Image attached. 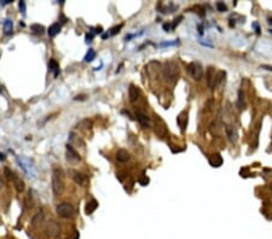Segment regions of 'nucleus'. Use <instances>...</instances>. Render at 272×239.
Returning <instances> with one entry per match:
<instances>
[{"mask_svg": "<svg viewBox=\"0 0 272 239\" xmlns=\"http://www.w3.org/2000/svg\"><path fill=\"white\" fill-rule=\"evenodd\" d=\"M43 220H44V214H43V211H39V213L35 215V216L33 217V221H31V224H33L34 226H36V225H39V224H41Z\"/></svg>", "mask_w": 272, "mask_h": 239, "instance_id": "23", "label": "nucleus"}, {"mask_svg": "<svg viewBox=\"0 0 272 239\" xmlns=\"http://www.w3.org/2000/svg\"><path fill=\"white\" fill-rule=\"evenodd\" d=\"M135 116H137V119L143 127H145V128L150 127V118L145 114L140 113V111H137V113H135Z\"/></svg>", "mask_w": 272, "mask_h": 239, "instance_id": "11", "label": "nucleus"}, {"mask_svg": "<svg viewBox=\"0 0 272 239\" xmlns=\"http://www.w3.org/2000/svg\"><path fill=\"white\" fill-rule=\"evenodd\" d=\"M225 131H226V134H227V137H229V140L232 141V142H235V141L237 140V134H236V131L234 129V127L230 126V124H227V126L225 127Z\"/></svg>", "mask_w": 272, "mask_h": 239, "instance_id": "14", "label": "nucleus"}, {"mask_svg": "<svg viewBox=\"0 0 272 239\" xmlns=\"http://www.w3.org/2000/svg\"><path fill=\"white\" fill-rule=\"evenodd\" d=\"M13 182H15L16 190H17L18 192H23V191H24V182H23V180L21 178L13 176Z\"/></svg>", "mask_w": 272, "mask_h": 239, "instance_id": "19", "label": "nucleus"}, {"mask_svg": "<svg viewBox=\"0 0 272 239\" xmlns=\"http://www.w3.org/2000/svg\"><path fill=\"white\" fill-rule=\"evenodd\" d=\"M177 123H178V126L180 127V128L184 131V128H185V126L188 123V114L186 113H181L177 117Z\"/></svg>", "mask_w": 272, "mask_h": 239, "instance_id": "15", "label": "nucleus"}, {"mask_svg": "<svg viewBox=\"0 0 272 239\" xmlns=\"http://www.w3.org/2000/svg\"><path fill=\"white\" fill-rule=\"evenodd\" d=\"M217 9H218L219 12H225V11H227L226 5L224 4V3H221V1H218V3H217Z\"/></svg>", "mask_w": 272, "mask_h": 239, "instance_id": "27", "label": "nucleus"}, {"mask_svg": "<svg viewBox=\"0 0 272 239\" xmlns=\"http://www.w3.org/2000/svg\"><path fill=\"white\" fill-rule=\"evenodd\" d=\"M98 208V202L96 199H91V201L86 204V208H85V213L87 215H91L92 213H94V210Z\"/></svg>", "mask_w": 272, "mask_h": 239, "instance_id": "13", "label": "nucleus"}, {"mask_svg": "<svg viewBox=\"0 0 272 239\" xmlns=\"http://www.w3.org/2000/svg\"><path fill=\"white\" fill-rule=\"evenodd\" d=\"M92 124L93 123H92L91 119L85 118V119H82V121L77 124V127H79V128H81V129H90L91 127H92Z\"/></svg>", "mask_w": 272, "mask_h": 239, "instance_id": "22", "label": "nucleus"}, {"mask_svg": "<svg viewBox=\"0 0 272 239\" xmlns=\"http://www.w3.org/2000/svg\"><path fill=\"white\" fill-rule=\"evenodd\" d=\"M163 74L168 80H174L179 74L178 65L173 62H167L165 64V68H163Z\"/></svg>", "mask_w": 272, "mask_h": 239, "instance_id": "4", "label": "nucleus"}, {"mask_svg": "<svg viewBox=\"0 0 272 239\" xmlns=\"http://www.w3.org/2000/svg\"><path fill=\"white\" fill-rule=\"evenodd\" d=\"M59 31H61V24H59V23H53L52 26H50L49 30H47V33H49V35L51 38H53V36L57 35Z\"/></svg>", "mask_w": 272, "mask_h": 239, "instance_id": "16", "label": "nucleus"}, {"mask_svg": "<svg viewBox=\"0 0 272 239\" xmlns=\"http://www.w3.org/2000/svg\"><path fill=\"white\" fill-rule=\"evenodd\" d=\"M220 119H221V116L219 114L218 117L212 122V124L209 127V131H211L212 135H214V137H218V135H220V133H221V122H220Z\"/></svg>", "mask_w": 272, "mask_h": 239, "instance_id": "8", "label": "nucleus"}, {"mask_svg": "<svg viewBox=\"0 0 272 239\" xmlns=\"http://www.w3.org/2000/svg\"><path fill=\"white\" fill-rule=\"evenodd\" d=\"M270 31H271V33H272V29H271V30H270Z\"/></svg>", "mask_w": 272, "mask_h": 239, "instance_id": "40", "label": "nucleus"}, {"mask_svg": "<svg viewBox=\"0 0 272 239\" xmlns=\"http://www.w3.org/2000/svg\"><path fill=\"white\" fill-rule=\"evenodd\" d=\"M69 139H70V141H75L76 144H80L81 146H85V142H84L81 139H80L77 135H75L74 133H70V134H69Z\"/></svg>", "mask_w": 272, "mask_h": 239, "instance_id": "25", "label": "nucleus"}, {"mask_svg": "<svg viewBox=\"0 0 272 239\" xmlns=\"http://www.w3.org/2000/svg\"><path fill=\"white\" fill-rule=\"evenodd\" d=\"M115 157H116V159H117V162H120V163H126V162H128L130 158H131L130 154L127 152L126 150H123V149L117 150Z\"/></svg>", "mask_w": 272, "mask_h": 239, "instance_id": "10", "label": "nucleus"}, {"mask_svg": "<svg viewBox=\"0 0 272 239\" xmlns=\"http://www.w3.org/2000/svg\"><path fill=\"white\" fill-rule=\"evenodd\" d=\"M71 174H73V175H71V178H73V180L76 182V184L81 185V186H84L86 184V178H85V175L82 173H79L76 170H73V172H71Z\"/></svg>", "mask_w": 272, "mask_h": 239, "instance_id": "12", "label": "nucleus"}, {"mask_svg": "<svg viewBox=\"0 0 272 239\" xmlns=\"http://www.w3.org/2000/svg\"><path fill=\"white\" fill-rule=\"evenodd\" d=\"M261 69H265V70L272 71V65H266V64H264V65H261Z\"/></svg>", "mask_w": 272, "mask_h": 239, "instance_id": "32", "label": "nucleus"}, {"mask_svg": "<svg viewBox=\"0 0 272 239\" xmlns=\"http://www.w3.org/2000/svg\"><path fill=\"white\" fill-rule=\"evenodd\" d=\"M237 106L239 109H243L244 106V93L242 90L238 91V99H237Z\"/></svg>", "mask_w": 272, "mask_h": 239, "instance_id": "24", "label": "nucleus"}, {"mask_svg": "<svg viewBox=\"0 0 272 239\" xmlns=\"http://www.w3.org/2000/svg\"><path fill=\"white\" fill-rule=\"evenodd\" d=\"M94 58H96V52H94V50H89V52H87L86 56H85V60H86V62H92Z\"/></svg>", "mask_w": 272, "mask_h": 239, "instance_id": "26", "label": "nucleus"}, {"mask_svg": "<svg viewBox=\"0 0 272 239\" xmlns=\"http://www.w3.org/2000/svg\"><path fill=\"white\" fill-rule=\"evenodd\" d=\"M188 73L191 75L194 80L199 81L203 77V67L198 62H191L188 65Z\"/></svg>", "mask_w": 272, "mask_h": 239, "instance_id": "3", "label": "nucleus"}, {"mask_svg": "<svg viewBox=\"0 0 272 239\" xmlns=\"http://www.w3.org/2000/svg\"><path fill=\"white\" fill-rule=\"evenodd\" d=\"M30 29H31V31H33L34 34H36V35H43V34L45 33V28H44V26H41V24H31V26H30Z\"/></svg>", "mask_w": 272, "mask_h": 239, "instance_id": "20", "label": "nucleus"}, {"mask_svg": "<svg viewBox=\"0 0 272 239\" xmlns=\"http://www.w3.org/2000/svg\"><path fill=\"white\" fill-rule=\"evenodd\" d=\"M56 211L57 214L59 215L61 217H64V219H70L74 216V208L73 205L70 203H67V202H63V203H59L57 206H56Z\"/></svg>", "mask_w": 272, "mask_h": 239, "instance_id": "2", "label": "nucleus"}, {"mask_svg": "<svg viewBox=\"0 0 272 239\" xmlns=\"http://www.w3.org/2000/svg\"><path fill=\"white\" fill-rule=\"evenodd\" d=\"M139 182H140V184H142L143 186H145V185L148 184V182H149V179H148V178H143V179H140V180H139Z\"/></svg>", "mask_w": 272, "mask_h": 239, "instance_id": "31", "label": "nucleus"}, {"mask_svg": "<svg viewBox=\"0 0 272 239\" xmlns=\"http://www.w3.org/2000/svg\"><path fill=\"white\" fill-rule=\"evenodd\" d=\"M183 19V16H179V17L177 18V19H174V22H173V24H172V28H175V27H177L178 24H179V23H180V21Z\"/></svg>", "mask_w": 272, "mask_h": 239, "instance_id": "30", "label": "nucleus"}, {"mask_svg": "<svg viewBox=\"0 0 272 239\" xmlns=\"http://www.w3.org/2000/svg\"><path fill=\"white\" fill-rule=\"evenodd\" d=\"M206 77H207V85L209 88H215V80H217V74H215V70L213 67H209L207 69V74H206Z\"/></svg>", "mask_w": 272, "mask_h": 239, "instance_id": "7", "label": "nucleus"}, {"mask_svg": "<svg viewBox=\"0 0 272 239\" xmlns=\"http://www.w3.org/2000/svg\"><path fill=\"white\" fill-rule=\"evenodd\" d=\"M4 158H5V155H4V154H1V152H0V161H3Z\"/></svg>", "mask_w": 272, "mask_h": 239, "instance_id": "36", "label": "nucleus"}, {"mask_svg": "<svg viewBox=\"0 0 272 239\" xmlns=\"http://www.w3.org/2000/svg\"><path fill=\"white\" fill-rule=\"evenodd\" d=\"M155 133L157 135H160L161 138H163L167 133V126L163 122V119L158 116L155 117Z\"/></svg>", "mask_w": 272, "mask_h": 239, "instance_id": "6", "label": "nucleus"}, {"mask_svg": "<svg viewBox=\"0 0 272 239\" xmlns=\"http://www.w3.org/2000/svg\"><path fill=\"white\" fill-rule=\"evenodd\" d=\"M66 155H67V161L70 164H77L81 161V156H80L79 152H76V150L69 144L66 147Z\"/></svg>", "mask_w": 272, "mask_h": 239, "instance_id": "5", "label": "nucleus"}, {"mask_svg": "<svg viewBox=\"0 0 272 239\" xmlns=\"http://www.w3.org/2000/svg\"><path fill=\"white\" fill-rule=\"evenodd\" d=\"M12 28H13L12 21L9 19V18H6V19L4 21V33H5L6 35H10V34L12 33Z\"/></svg>", "mask_w": 272, "mask_h": 239, "instance_id": "18", "label": "nucleus"}, {"mask_svg": "<svg viewBox=\"0 0 272 239\" xmlns=\"http://www.w3.org/2000/svg\"><path fill=\"white\" fill-rule=\"evenodd\" d=\"M270 191H271V193H272V184L270 185Z\"/></svg>", "mask_w": 272, "mask_h": 239, "instance_id": "39", "label": "nucleus"}, {"mask_svg": "<svg viewBox=\"0 0 272 239\" xmlns=\"http://www.w3.org/2000/svg\"><path fill=\"white\" fill-rule=\"evenodd\" d=\"M20 10L22 11V13L23 15H26V3L24 1H20Z\"/></svg>", "mask_w": 272, "mask_h": 239, "instance_id": "29", "label": "nucleus"}, {"mask_svg": "<svg viewBox=\"0 0 272 239\" xmlns=\"http://www.w3.org/2000/svg\"><path fill=\"white\" fill-rule=\"evenodd\" d=\"M209 162L213 167H220L221 163H222V158L219 154H215V155H212L211 158H209Z\"/></svg>", "mask_w": 272, "mask_h": 239, "instance_id": "17", "label": "nucleus"}, {"mask_svg": "<svg viewBox=\"0 0 272 239\" xmlns=\"http://www.w3.org/2000/svg\"><path fill=\"white\" fill-rule=\"evenodd\" d=\"M121 28H122V24H119V26H116V27H114V28H111L109 35H115V34H117Z\"/></svg>", "mask_w": 272, "mask_h": 239, "instance_id": "28", "label": "nucleus"}, {"mask_svg": "<svg viewBox=\"0 0 272 239\" xmlns=\"http://www.w3.org/2000/svg\"><path fill=\"white\" fill-rule=\"evenodd\" d=\"M171 27H172V26H171V24H169V23H166V24H163V29H165V30H166V31H168V30H169V28H171Z\"/></svg>", "mask_w": 272, "mask_h": 239, "instance_id": "34", "label": "nucleus"}, {"mask_svg": "<svg viewBox=\"0 0 272 239\" xmlns=\"http://www.w3.org/2000/svg\"><path fill=\"white\" fill-rule=\"evenodd\" d=\"M85 98H86V95H76L74 99H75V100H79V99H80V100H85Z\"/></svg>", "mask_w": 272, "mask_h": 239, "instance_id": "33", "label": "nucleus"}, {"mask_svg": "<svg viewBox=\"0 0 272 239\" xmlns=\"http://www.w3.org/2000/svg\"><path fill=\"white\" fill-rule=\"evenodd\" d=\"M269 23H270V24H272V18H269Z\"/></svg>", "mask_w": 272, "mask_h": 239, "instance_id": "38", "label": "nucleus"}, {"mask_svg": "<svg viewBox=\"0 0 272 239\" xmlns=\"http://www.w3.org/2000/svg\"><path fill=\"white\" fill-rule=\"evenodd\" d=\"M140 97V91L137 86L134 85H130V88H128V98H130V101L131 103H134L137 101Z\"/></svg>", "mask_w": 272, "mask_h": 239, "instance_id": "9", "label": "nucleus"}, {"mask_svg": "<svg viewBox=\"0 0 272 239\" xmlns=\"http://www.w3.org/2000/svg\"><path fill=\"white\" fill-rule=\"evenodd\" d=\"M107 38H109V34H104L103 35V39H107Z\"/></svg>", "mask_w": 272, "mask_h": 239, "instance_id": "37", "label": "nucleus"}, {"mask_svg": "<svg viewBox=\"0 0 272 239\" xmlns=\"http://www.w3.org/2000/svg\"><path fill=\"white\" fill-rule=\"evenodd\" d=\"M49 68H50V70L53 73V75H54V76H57V75H58V73H59V65H58V63L56 62L54 59H51V60H50Z\"/></svg>", "mask_w": 272, "mask_h": 239, "instance_id": "21", "label": "nucleus"}, {"mask_svg": "<svg viewBox=\"0 0 272 239\" xmlns=\"http://www.w3.org/2000/svg\"><path fill=\"white\" fill-rule=\"evenodd\" d=\"M92 38H93V34H87V35H86L87 42H89V41H92Z\"/></svg>", "mask_w": 272, "mask_h": 239, "instance_id": "35", "label": "nucleus"}, {"mask_svg": "<svg viewBox=\"0 0 272 239\" xmlns=\"http://www.w3.org/2000/svg\"><path fill=\"white\" fill-rule=\"evenodd\" d=\"M64 174H63L62 169L54 168L52 172V191L54 196H61L64 192Z\"/></svg>", "mask_w": 272, "mask_h": 239, "instance_id": "1", "label": "nucleus"}]
</instances>
